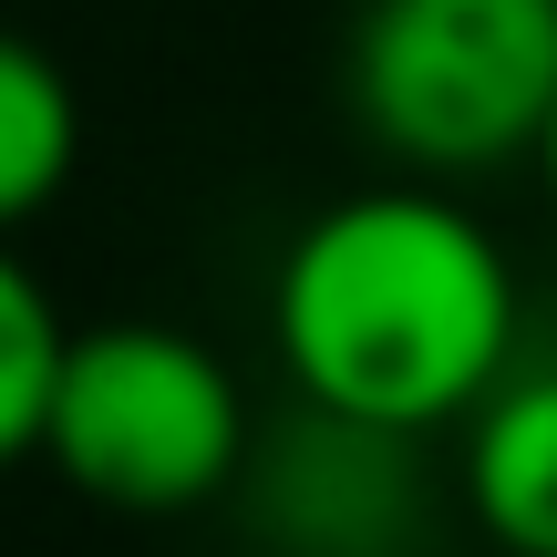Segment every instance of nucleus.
Listing matches in <instances>:
<instances>
[{"mask_svg": "<svg viewBox=\"0 0 557 557\" xmlns=\"http://www.w3.org/2000/svg\"><path fill=\"white\" fill-rule=\"evenodd\" d=\"M269 331L299 403L341 434H444L517 372L527 289L506 238L444 176L331 197L269 278Z\"/></svg>", "mask_w": 557, "mask_h": 557, "instance_id": "obj_1", "label": "nucleus"}, {"mask_svg": "<svg viewBox=\"0 0 557 557\" xmlns=\"http://www.w3.org/2000/svg\"><path fill=\"white\" fill-rule=\"evenodd\" d=\"M41 465L103 517H197L248 465V393L197 331L94 320L62 341Z\"/></svg>", "mask_w": 557, "mask_h": 557, "instance_id": "obj_2", "label": "nucleus"}, {"mask_svg": "<svg viewBox=\"0 0 557 557\" xmlns=\"http://www.w3.org/2000/svg\"><path fill=\"white\" fill-rule=\"evenodd\" d=\"M557 103V0H372L351 32V114L403 176L527 165Z\"/></svg>", "mask_w": 557, "mask_h": 557, "instance_id": "obj_3", "label": "nucleus"}, {"mask_svg": "<svg viewBox=\"0 0 557 557\" xmlns=\"http://www.w3.org/2000/svg\"><path fill=\"white\" fill-rule=\"evenodd\" d=\"M465 517L496 557H557V372H506L465 413Z\"/></svg>", "mask_w": 557, "mask_h": 557, "instance_id": "obj_4", "label": "nucleus"}, {"mask_svg": "<svg viewBox=\"0 0 557 557\" xmlns=\"http://www.w3.org/2000/svg\"><path fill=\"white\" fill-rule=\"evenodd\" d=\"M73 156H83V103L62 83V62L41 41L0 32V238L32 227L73 186Z\"/></svg>", "mask_w": 557, "mask_h": 557, "instance_id": "obj_5", "label": "nucleus"}, {"mask_svg": "<svg viewBox=\"0 0 557 557\" xmlns=\"http://www.w3.org/2000/svg\"><path fill=\"white\" fill-rule=\"evenodd\" d=\"M62 341L73 320L52 310L41 269L0 238V465L41 455V413H52V372H62Z\"/></svg>", "mask_w": 557, "mask_h": 557, "instance_id": "obj_6", "label": "nucleus"}, {"mask_svg": "<svg viewBox=\"0 0 557 557\" xmlns=\"http://www.w3.org/2000/svg\"><path fill=\"white\" fill-rule=\"evenodd\" d=\"M527 165H537V197H547V227H557V103H547V135H537Z\"/></svg>", "mask_w": 557, "mask_h": 557, "instance_id": "obj_7", "label": "nucleus"}]
</instances>
